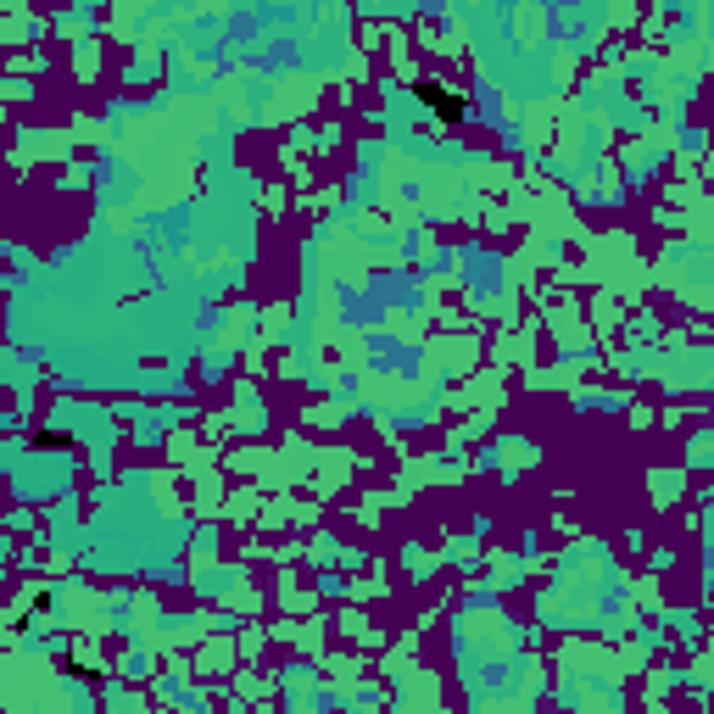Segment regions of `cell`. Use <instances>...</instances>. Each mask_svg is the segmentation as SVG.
I'll return each instance as SVG.
<instances>
[{"label":"cell","mask_w":714,"mask_h":714,"mask_svg":"<svg viewBox=\"0 0 714 714\" xmlns=\"http://www.w3.org/2000/svg\"><path fill=\"white\" fill-rule=\"evenodd\" d=\"M413 101H419L430 117H442V124H463V117H469V101H463L458 90H447V85H435V78H419Z\"/></svg>","instance_id":"cell-1"}]
</instances>
